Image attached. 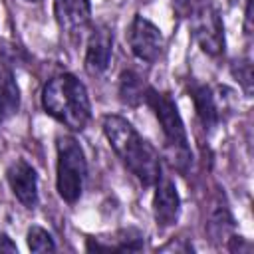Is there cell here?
<instances>
[{
	"label": "cell",
	"mask_w": 254,
	"mask_h": 254,
	"mask_svg": "<svg viewBox=\"0 0 254 254\" xmlns=\"http://www.w3.org/2000/svg\"><path fill=\"white\" fill-rule=\"evenodd\" d=\"M54 16L60 30L69 40H81L89 30L91 2L89 0H54Z\"/></svg>",
	"instance_id": "7"
},
{
	"label": "cell",
	"mask_w": 254,
	"mask_h": 254,
	"mask_svg": "<svg viewBox=\"0 0 254 254\" xmlns=\"http://www.w3.org/2000/svg\"><path fill=\"white\" fill-rule=\"evenodd\" d=\"M189 95L194 103V111L196 117L202 125V129L212 131L220 119H222V107L218 101V93L208 85V83H198V81H190L189 83Z\"/></svg>",
	"instance_id": "11"
},
{
	"label": "cell",
	"mask_w": 254,
	"mask_h": 254,
	"mask_svg": "<svg viewBox=\"0 0 254 254\" xmlns=\"http://www.w3.org/2000/svg\"><path fill=\"white\" fill-rule=\"evenodd\" d=\"M26 2H40V0H26Z\"/></svg>",
	"instance_id": "21"
},
{
	"label": "cell",
	"mask_w": 254,
	"mask_h": 254,
	"mask_svg": "<svg viewBox=\"0 0 254 254\" xmlns=\"http://www.w3.org/2000/svg\"><path fill=\"white\" fill-rule=\"evenodd\" d=\"M244 34H252V0H246V10H244Z\"/></svg>",
	"instance_id": "19"
},
{
	"label": "cell",
	"mask_w": 254,
	"mask_h": 254,
	"mask_svg": "<svg viewBox=\"0 0 254 254\" xmlns=\"http://www.w3.org/2000/svg\"><path fill=\"white\" fill-rule=\"evenodd\" d=\"M44 111L69 131H83L91 119V101L83 81L73 73H58L42 89Z\"/></svg>",
	"instance_id": "2"
},
{
	"label": "cell",
	"mask_w": 254,
	"mask_h": 254,
	"mask_svg": "<svg viewBox=\"0 0 254 254\" xmlns=\"http://www.w3.org/2000/svg\"><path fill=\"white\" fill-rule=\"evenodd\" d=\"M101 127L109 147L125 169H129L143 187H153L163 175L159 151L121 115H105Z\"/></svg>",
	"instance_id": "1"
},
{
	"label": "cell",
	"mask_w": 254,
	"mask_h": 254,
	"mask_svg": "<svg viewBox=\"0 0 254 254\" xmlns=\"http://www.w3.org/2000/svg\"><path fill=\"white\" fill-rule=\"evenodd\" d=\"M230 73H232V77L238 81V85L244 89V93L246 95H250L252 93V62L248 60V58H238V60H234L232 62V65H230Z\"/></svg>",
	"instance_id": "17"
},
{
	"label": "cell",
	"mask_w": 254,
	"mask_h": 254,
	"mask_svg": "<svg viewBox=\"0 0 254 254\" xmlns=\"http://www.w3.org/2000/svg\"><path fill=\"white\" fill-rule=\"evenodd\" d=\"M87 159L83 147L71 135H58L56 139V190L67 204H75L85 187Z\"/></svg>",
	"instance_id": "4"
},
{
	"label": "cell",
	"mask_w": 254,
	"mask_h": 254,
	"mask_svg": "<svg viewBox=\"0 0 254 254\" xmlns=\"http://www.w3.org/2000/svg\"><path fill=\"white\" fill-rule=\"evenodd\" d=\"M127 42H129L131 54L145 64H155L165 50V38L161 28L141 14L133 16L127 30Z\"/></svg>",
	"instance_id": "6"
},
{
	"label": "cell",
	"mask_w": 254,
	"mask_h": 254,
	"mask_svg": "<svg viewBox=\"0 0 254 254\" xmlns=\"http://www.w3.org/2000/svg\"><path fill=\"white\" fill-rule=\"evenodd\" d=\"M143 234L133 226L121 228L111 236H97L85 240L87 252H139L143 250Z\"/></svg>",
	"instance_id": "12"
},
{
	"label": "cell",
	"mask_w": 254,
	"mask_h": 254,
	"mask_svg": "<svg viewBox=\"0 0 254 254\" xmlns=\"http://www.w3.org/2000/svg\"><path fill=\"white\" fill-rule=\"evenodd\" d=\"M6 181L16 200L26 208H36L38 194V173L26 159H14L6 169Z\"/></svg>",
	"instance_id": "8"
},
{
	"label": "cell",
	"mask_w": 254,
	"mask_h": 254,
	"mask_svg": "<svg viewBox=\"0 0 254 254\" xmlns=\"http://www.w3.org/2000/svg\"><path fill=\"white\" fill-rule=\"evenodd\" d=\"M26 242H28L30 252H54L56 250V242H54L52 234L38 224H32L28 228Z\"/></svg>",
	"instance_id": "16"
},
{
	"label": "cell",
	"mask_w": 254,
	"mask_h": 254,
	"mask_svg": "<svg viewBox=\"0 0 254 254\" xmlns=\"http://www.w3.org/2000/svg\"><path fill=\"white\" fill-rule=\"evenodd\" d=\"M147 83L143 79V75L135 69H123L119 75V99L123 105L127 107H139L141 103H145V91H147Z\"/></svg>",
	"instance_id": "15"
},
{
	"label": "cell",
	"mask_w": 254,
	"mask_h": 254,
	"mask_svg": "<svg viewBox=\"0 0 254 254\" xmlns=\"http://www.w3.org/2000/svg\"><path fill=\"white\" fill-rule=\"evenodd\" d=\"M0 252H18V246L4 232H0Z\"/></svg>",
	"instance_id": "20"
},
{
	"label": "cell",
	"mask_w": 254,
	"mask_h": 254,
	"mask_svg": "<svg viewBox=\"0 0 254 254\" xmlns=\"http://www.w3.org/2000/svg\"><path fill=\"white\" fill-rule=\"evenodd\" d=\"M20 99V87L12 69L6 64H0V123L12 119L18 113Z\"/></svg>",
	"instance_id": "13"
},
{
	"label": "cell",
	"mask_w": 254,
	"mask_h": 254,
	"mask_svg": "<svg viewBox=\"0 0 254 254\" xmlns=\"http://www.w3.org/2000/svg\"><path fill=\"white\" fill-rule=\"evenodd\" d=\"M113 56V32L109 26L99 24L89 32L85 46V71L89 75H101L107 71Z\"/></svg>",
	"instance_id": "10"
},
{
	"label": "cell",
	"mask_w": 254,
	"mask_h": 254,
	"mask_svg": "<svg viewBox=\"0 0 254 254\" xmlns=\"http://www.w3.org/2000/svg\"><path fill=\"white\" fill-rule=\"evenodd\" d=\"M145 103L153 109V113L161 125V131L165 135L167 157H169L173 169L187 175L189 169L192 167V151L189 147L185 121L181 117L177 101L169 93L159 91V89L149 85L145 91Z\"/></svg>",
	"instance_id": "3"
},
{
	"label": "cell",
	"mask_w": 254,
	"mask_h": 254,
	"mask_svg": "<svg viewBox=\"0 0 254 254\" xmlns=\"http://www.w3.org/2000/svg\"><path fill=\"white\" fill-rule=\"evenodd\" d=\"M190 26L192 36L198 44V48L210 56L218 58L224 54V24L216 8L210 4H202L190 12Z\"/></svg>",
	"instance_id": "5"
},
{
	"label": "cell",
	"mask_w": 254,
	"mask_h": 254,
	"mask_svg": "<svg viewBox=\"0 0 254 254\" xmlns=\"http://www.w3.org/2000/svg\"><path fill=\"white\" fill-rule=\"evenodd\" d=\"M153 187H155L153 218H155L157 226H161V228L175 226L181 216V196H179L177 185L173 183V179L161 175Z\"/></svg>",
	"instance_id": "9"
},
{
	"label": "cell",
	"mask_w": 254,
	"mask_h": 254,
	"mask_svg": "<svg viewBox=\"0 0 254 254\" xmlns=\"http://www.w3.org/2000/svg\"><path fill=\"white\" fill-rule=\"evenodd\" d=\"M181 242H183V238H173L169 244L161 246L159 250H161V252H165V250H175V252H190V250H192V246H190L189 242H185V244H181Z\"/></svg>",
	"instance_id": "18"
},
{
	"label": "cell",
	"mask_w": 254,
	"mask_h": 254,
	"mask_svg": "<svg viewBox=\"0 0 254 254\" xmlns=\"http://www.w3.org/2000/svg\"><path fill=\"white\" fill-rule=\"evenodd\" d=\"M234 216L224 200V196H218L212 202L210 214H208V234L212 240L226 242L234 234Z\"/></svg>",
	"instance_id": "14"
}]
</instances>
